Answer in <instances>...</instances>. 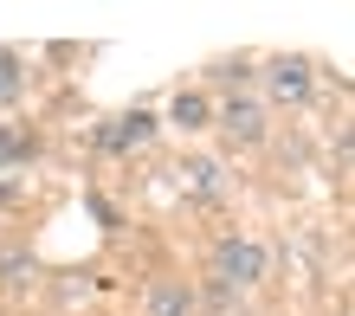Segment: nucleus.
<instances>
[{
    "mask_svg": "<svg viewBox=\"0 0 355 316\" xmlns=\"http://www.w3.org/2000/svg\"><path fill=\"white\" fill-rule=\"evenodd\" d=\"M214 271H220V284L233 290V297H239V290H259L271 278V245L252 239V233H226L214 245Z\"/></svg>",
    "mask_w": 355,
    "mask_h": 316,
    "instance_id": "1",
    "label": "nucleus"
},
{
    "mask_svg": "<svg viewBox=\"0 0 355 316\" xmlns=\"http://www.w3.org/2000/svg\"><path fill=\"white\" fill-rule=\"evenodd\" d=\"M259 84H265V103H278V110H297V103L317 97V65H310L304 52H271L259 58Z\"/></svg>",
    "mask_w": 355,
    "mask_h": 316,
    "instance_id": "2",
    "label": "nucleus"
},
{
    "mask_svg": "<svg viewBox=\"0 0 355 316\" xmlns=\"http://www.w3.org/2000/svg\"><path fill=\"white\" fill-rule=\"evenodd\" d=\"M214 123H220V136L233 142V149H265V136H271V103L252 97V91H226L214 103Z\"/></svg>",
    "mask_w": 355,
    "mask_h": 316,
    "instance_id": "3",
    "label": "nucleus"
},
{
    "mask_svg": "<svg viewBox=\"0 0 355 316\" xmlns=\"http://www.w3.org/2000/svg\"><path fill=\"white\" fill-rule=\"evenodd\" d=\"M142 142H155V116H149V110H123V116H103V123H97L91 149H97V155H136Z\"/></svg>",
    "mask_w": 355,
    "mask_h": 316,
    "instance_id": "4",
    "label": "nucleus"
},
{
    "mask_svg": "<svg viewBox=\"0 0 355 316\" xmlns=\"http://www.w3.org/2000/svg\"><path fill=\"white\" fill-rule=\"evenodd\" d=\"M181 175L194 181V200H226V194H233V168H226L220 155H187Z\"/></svg>",
    "mask_w": 355,
    "mask_h": 316,
    "instance_id": "5",
    "label": "nucleus"
},
{
    "mask_svg": "<svg viewBox=\"0 0 355 316\" xmlns=\"http://www.w3.org/2000/svg\"><path fill=\"white\" fill-rule=\"evenodd\" d=\"M142 310L149 316H194V284H181V278H155L149 290H142Z\"/></svg>",
    "mask_w": 355,
    "mask_h": 316,
    "instance_id": "6",
    "label": "nucleus"
},
{
    "mask_svg": "<svg viewBox=\"0 0 355 316\" xmlns=\"http://www.w3.org/2000/svg\"><path fill=\"white\" fill-rule=\"evenodd\" d=\"M168 123L175 130H207V123H214V97L207 91H175L168 97Z\"/></svg>",
    "mask_w": 355,
    "mask_h": 316,
    "instance_id": "7",
    "label": "nucleus"
},
{
    "mask_svg": "<svg viewBox=\"0 0 355 316\" xmlns=\"http://www.w3.org/2000/svg\"><path fill=\"white\" fill-rule=\"evenodd\" d=\"M33 155H39V136L26 123H0V175H7V168H26Z\"/></svg>",
    "mask_w": 355,
    "mask_h": 316,
    "instance_id": "8",
    "label": "nucleus"
},
{
    "mask_svg": "<svg viewBox=\"0 0 355 316\" xmlns=\"http://www.w3.org/2000/svg\"><path fill=\"white\" fill-rule=\"evenodd\" d=\"M19 97H26V58L0 46V103H19Z\"/></svg>",
    "mask_w": 355,
    "mask_h": 316,
    "instance_id": "9",
    "label": "nucleus"
},
{
    "mask_svg": "<svg viewBox=\"0 0 355 316\" xmlns=\"http://www.w3.org/2000/svg\"><path fill=\"white\" fill-rule=\"evenodd\" d=\"M33 278V252L26 245H0V290H19Z\"/></svg>",
    "mask_w": 355,
    "mask_h": 316,
    "instance_id": "10",
    "label": "nucleus"
},
{
    "mask_svg": "<svg viewBox=\"0 0 355 316\" xmlns=\"http://www.w3.org/2000/svg\"><path fill=\"white\" fill-rule=\"evenodd\" d=\"M252 65H259V58H220V65L207 71V78H214V84H226V91H245V84H252L245 71H252Z\"/></svg>",
    "mask_w": 355,
    "mask_h": 316,
    "instance_id": "11",
    "label": "nucleus"
},
{
    "mask_svg": "<svg viewBox=\"0 0 355 316\" xmlns=\"http://www.w3.org/2000/svg\"><path fill=\"white\" fill-rule=\"evenodd\" d=\"M19 200V181H7V175H0V207H13Z\"/></svg>",
    "mask_w": 355,
    "mask_h": 316,
    "instance_id": "12",
    "label": "nucleus"
}]
</instances>
